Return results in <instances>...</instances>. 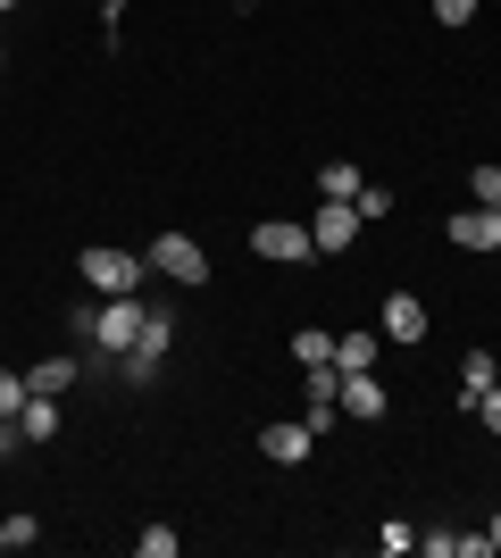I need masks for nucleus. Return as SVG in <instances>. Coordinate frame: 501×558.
<instances>
[{"mask_svg":"<svg viewBox=\"0 0 501 558\" xmlns=\"http://www.w3.org/2000/svg\"><path fill=\"white\" fill-rule=\"evenodd\" d=\"M167 350H176V308L151 301V317H143V333H134V350L118 359V384H126V392H151V384H159V367H167Z\"/></svg>","mask_w":501,"mask_h":558,"instance_id":"f257e3e1","label":"nucleus"},{"mask_svg":"<svg viewBox=\"0 0 501 558\" xmlns=\"http://www.w3.org/2000/svg\"><path fill=\"white\" fill-rule=\"evenodd\" d=\"M75 276L93 283L100 301H118V292H143L151 258H134V251H109V242H93V251H75Z\"/></svg>","mask_w":501,"mask_h":558,"instance_id":"f03ea898","label":"nucleus"},{"mask_svg":"<svg viewBox=\"0 0 501 558\" xmlns=\"http://www.w3.org/2000/svg\"><path fill=\"white\" fill-rule=\"evenodd\" d=\"M151 276H167V283H184V292H201V283H210V251H201V242H192V233H176L167 226L159 242H151Z\"/></svg>","mask_w":501,"mask_h":558,"instance_id":"7ed1b4c3","label":"nucleus"},{"mask_svg":"<svg viewBox=\"0 0 501 558\" xmlns=\"http://www.w3.org/2000/svg\"><path fill=\"white\" fill-rule=\"evenodd\" d=\"M251 251L276 258V267H301V258H318V242H310V226H293V217H260V226H251Z\"/></svg>","mask_w":501,"mask_h":558,"instance_id":"20e7f679","label":"nucleus"},{"mask_svg":"<svg viewBox=\"0 0 501 558\" xmlns=\"http://www.w3.org/2000/svg\"><path fill=\"white\" fill-rule=\"evenodd\" d=\"M310 242H318V258H343V251H351V242H359V209H351V201H326V192H318Z\"/></svg>","mask_w":501,"mask_h":558,"instance_id":"39448f33","label":"nucleus"},{"mask_svg":"<svg viewBox=\"0 0 501 558\" xmlns=\"http://www.w3.org/2000/svg\"><path fill=\"white\" fill-rule=\"evenodd\" d=\"M334 375H343V367H334ZM334 400H343V417H359V425H384V409H393V400H384V384H377V367L343 375V384H334Z\"/></svg>","mask_w":501,"mask_h":558,"instance_id":"423d86ee","label":"nucleus"},{"mask_svg":"<svg viewBox=\"0 0 501 558\" xmlns=\"http://www.w3.org/2000/svg\"><path fill=\"white\" fill-rule=\"evenodd\" d=\"M443 242L452 251H501V209H452L443 217Z\"/></svg>","mask_w":501,"mask_h":558,"instance_id":"0eeeda50","label":"nucleus"},{"mask_svg":"<svg viewBox=\"0 0 501 558\" xmlns=\"http://www.w3.org/2000/svg\"><path fill=\"white\" fill-rule=\"evenodd\" d=\"M310 450H318V434H310V425H285V417H276V425H260V459H267V466H301Z\"/></svg>","mask_w":501,"mask_h":558,"instance_id":"6e6552de","label":"nucleus"},{"mask_svg":"<svg viewBox=\"0 0 501 558\" xmlns=\"http://www.w3.org/2000/svg\"><path fill=\"white\" fill-rule=\"evenodd\" d=\"M384 342H402V350L427 342V301H418V292H393V301H384Z\"/></svg>","mask_w":501,"mask_h":558,"instance_id":"1a4fd4ad","label":"nucleus"},{"mask_svg":"<svg viewBox=\"0 0 501 558\" xmlns=\"http://www.w3.org/2000/svg\"><path fill=\"white\" fill-rule=\"evenodd\" d=\"M75 375H84V350H50V359H34V367H25V392H68Z\"/></svg>","mask_w":501,"mask_h":558,"instance_id":"9d476101","label":"nucleus"},{"mask_svg":"<svg viewBox=\"0 0 501 558\" xmlns=\"http://www.w3.org/2000/svg\"><path fill=\"white\" fill-rule=\"evenodd\" d=\"M493 384H501V359L493 350H468V359H460V400L452 409H477V392H493Z\"/></svg>","mask_w":501,"mask_h":558,"instance_id":"9b49d317","label":"nucleus"},{"mask_svg":"<svg viewBox=\"0 0 501 558\" xmlns=\"http://www.w3.org/2000/svg\"><path fill=\"white\" fill-rule=\"evenodd\" d=\"M17 434H25V442H50V434H59V400L34 392V400L17 409Z\"/></svg>","mask_w":501,"mask_h":558,"instance_id":"f8f14e48","label":"nucleus"},{"mask_svg":"<svg viewBox=\"0 0 501 558\" xmlns=\"http://www.w3.org/2000/svg\"><path fill=\"white\" fill-rule=\"evenodd\" d=\"M334 367H343V375L377 367V333H334Z\"/></svg>","mask_w":501,"mask_h":558,"instance_id":"ddd939ff","label":"nucleus"},{"mask_svg":"<svg viewBox=\"0 0 501 558\" xmlns=\"http://www.w3.org/2000/svg\"><path fill=\"white\" fill-rule=\"evenodd\" d=\"M318 192H326V201H359V167L351 159H326V167H318Z\"/></svg>","mask_w":501,"mask_h":558,"instance_id":"4468645a","label":"nucleus"},{"mask_svg":"<svg viewBox=\"0 0 501 558\" xmlns=\"http://www.w3.org/2000/svg\"><path fill=\"white\" fill-rule=\"evenodd\" d=\"M293 359H301V367H334V333L301 326V333H293Z\"/></svg>","mask_w":501,"mask_h":558,"instance_id":"2eb2a0df","label":"nucleus"},{"mask_svg":"<svg viewBox=\"0 0 501 558\" xmlns=\"http://www.w3.org/2000/svg\"><path fill=\"white\" fill-rule=\"evenodd\" d=\"M134 550H143V558H176V550H184V534H176V525H143Z\"/></svg>","mask_w":501,"mask_h":558,"instance_id":"dca6fc26","label":"nucleus"},{"mask_svg":"<svg viewBox=\"0 0 501 558\" xmlns=\"http://www.w3.org/2000/svg\"><path fill=\"white\" fill-rule=\"evenodd\" d=\"M0 534H9V550H34V542H43V517L17 509V517H0Z\"/></svg>","mask_w":501,"mask_h":558,"instance_id":"f3484780","label":"nucleus"},{"mask_svg":"<svg viewBox=\"0 0 501 558\" xmlns=\"http://www.w3.org/2000/svg\"><path fill=\"white\" fill-rule=\"evenodd\" d=\"M468 192H477V209H501V167H493V159L468 167Z\"/></svg>","mask_w":501,"mask_h":558,"instance_id":"a211bd4d","label":"nucleus"},{"mask_svg":"<svg viewBox=\"0 0 501 558\" xmlns=\"http://www.w3.org/2000/svg\"><path fill=\"white\" fill-rule=\"evenodd\" d=\"M351 209H359V226H377V217H393V192H384V184H359Z\"/></svg>","mask_w":501,"mask_h":558,"instance_id":"6ab92c4d","label":"nucleus"},{"mask_svg":"<svg viewBox=\"0 0 501 558\" xmlns=\"http://www.w3.org/2000/svg\"><path fill=\"white\" fill-rule=\"evenodd\" d=\"M377 550H384V558H402V550H418V525H402V517H384V534H377Z\"/></svg>","mask_w":501,"mask_h":558,"instance_id":"aec40b11","label":"nucleus"},{"mask_svg":"<svg viewBox=\"0 0 501 558\" xmlns=\"http://www.w3.org/2000/svg\"><path fill=\"white\" fill-rule=\"evenodd\" d=\"M25 400H34V392H25V367H0V417H17Z\"/></svg>","mask_w":501,"mask_h":558,"instance_id":"412c9836","label":"nucleus"},{"mask_svg":"<svg viewBox=\"0 0 501 558\" xmlns=\"http://www.w3.org/2000/svg\"><path fill=\"white\" fill-rule=\"evenodd\" d=\"M477 9H485V0H434V25H468Z\"/></svg>","mask_w":501,"mask_h":558,"instance_id":"4be33fe9","label":"nucleus"},{"mask_svg":"<svg viewBox=\"0 0 501 558\" xmlns=\"http://www.w3.org/2000/svg\"><path fill=\"white\" fill-rule=\"evenodd\" d=\"M452 558H501L493 534H452Z\"/></svg>","mask_w":501,"mask_h":558,"instance_id":"5701e85b","label":"nucleus"},{"mask_svg":"<svg viewBox=\"0 0 501 558\" xmlns=\"http://www.w3.org/2000/svg\"><path fill=\"white\" fill-rule=\"evenodd\" d=\"M477 417H485V434H501V384H493V392H477Z\"/></svg>","mask_w":501,"mask_h":558,"instance_id":"b1692460","label":"nucleus"},{"mask_svg":"<svg viewBox=\"0 0 501 558\" xmlns=\"http://www.w3.org/2000/svg\"><path fill=\"white\" fill-rule=\"evenodd\" d=\"M17 442H25V434H17V417H0V466L17 459Z\"/></svg>","mask_w":501,"mask_h":558,"instance_id":"393cba45","label":"nucleus"},{"mask_svg":"<svg viewBox=\"0 0 501 558\" xmlns=\"http://www.w3.org/2000/svg\"><path fill=\"white\" fill-rule=\"evenodd\" d=\"M485 534H493V550H501V517H493V525H485Z\"/></svg>","mask_w":501,"mask_h":558,"instance_id":"a878e982","label":"nucleus"},{"mask_svg":"<svg viewBox=\"0 0 501 558\" xmlns=\"http://www.w3.org/2000/svg\"><path fill=\"white\" fill-rule=\"evenodd\" d=\"M9 9H25V0H0V17H9Z\"/></svg>","mask_w":501,"mask_h":558,"instance_id":"bb28decb","label":"nucleus"},{"mask_svg":"<svg viewBox=\"0 0 501 558\" xmlns=\"http://www.w3.org/2000/svg\"><path fill=\"white\" fill-rule=\"evenodd\" d=\"M0 68H9V43H0Z\"/></svg>","mask_w":501,"mask_h":558,"instance_id":"cd10ccee","label":"nucleus"},{"mask_svg":"<svg viewBox=\"0 0 501 558\" xmlns=\"http://www.w3.org/2000/svg\"><path fill=\"white\" fill-rule=\"evenodd\" d=\"M0 550H9V534H0Z\"/></svg>","mask_w":501,"mask_h":558,"instance_id":"c85d7f7f","label":"nucleus"}]
</instances>
